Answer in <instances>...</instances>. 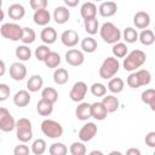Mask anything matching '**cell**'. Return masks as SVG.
Listing matches in <instances>:
<instances>
[{
  "label": "cell",
  "instance_id": "cell-1",
  "mask_svg": "<svg viewBox=\"0 0 155 155\" xmlns=\"http://www.w3.org/2000/svg\"><path fill=\"white\" fill-rule=\"evenodd\" d=\"M147 61V54L142 50H133L127 53L126 58L124 59V69L127 71H133L142 67Z\"/></svg>",
  "mask_w": 155,
  "mask_h": 155
},
{
  "label": "cell",
  "instance_id": "cell-2",
  "mask_svg": "<svg viewBox=\"0 0 155 155\" xmlns=\"http://www.w3.org/2000/svg\"><path fill=\"white\" fill-rule=\"evenodd\" d=\"M99 35L107 44H116L121 39V31L120 29L111 22H105L99 28Z\"/></svg>",
  "mask_w": 155,
  "mask_h": 155
},
{
  "label": "cell",
  "instance_id": "cell-3",
  "mask_svg": "<svg viewBox=\"0 0 155 155\" xmlns=\"http://www.w3.org/2000/svg\"><path fill=\"white\" fill-rule=\"evenodd\" d=\"M119 68H120V63L116 57H107L99 68V76L104 80H110L116 75Z\"/></svg>",
  "mask_w": 155,
  "mask_h": 155
},
{
  "label": "cell",
  "instance_id": "cell-4",
  "mask_svg": "<svg viewBox=\"0 0 155 155\" xmlns=\"http://www.w3.org/2000/svg\"><path fill=\"white\" fill-rule=\"evenodd\" d=\"M16 136L17 139L22 143H27L33 138V130L30 120L25 117H21L16 122Z\"/></svg>",
  "mask_w": 155,
  "mask_h": 155
},
{
  "label": "cell",
  "instance_id": "cell-5",
  "mask_svg": "<svg viewBox=\"0 0 155 155\" xmlns=\"http://www.w3.org/2000/svg\"><path fill=\"white\" fill-rule=\"evenodd\" d=\"M41 132L48 137V138H59L63 134V127L59 122L52 120V119H46L41 122Z\"/></svg>",
  "mask_w": 155,
  "mask_h": 155
},
{
  "label": "cell",
  "instance_id": "cell-6",
  "mask_svg": "<svg viewBox=\"0 0 155 155\" xmlns=\"http://www.w3.org/2000/svg\"><path fill=\"white\" fill-rule=\"evenodd\" d=\"M0 33L2 38L11 40V41H18L22 39L23 35V28L18 25L17 23H4L0 28Z\"/></svg>",
  "mask_w": 155,
  "mask_h": 155
},
{
  "label": "cell",
  "instance_id": "cell-7",
  "mask_svg": "<svg viewBox=\"0 0 155 155\" xmlns=\"http://www.w3.org/2000/svg\"><path fill=\"white\" fill-rule=\"evenodd\" d=\"M16 122L11 113L6 108H0V130L2 132H11L16 128Z\"/></svg>",
  "mask_w": 155,
  "mask_h": 155
},
{
  "label": "cell",
  "instance_id": "cell-8",
  "mask_svg": "<svg viewBox=\"0 0 155 155\" xmlns=\"http://www.w3.org/2000/svg\"><path fill=\"white\" fill-rule=\"evenodd\" d=\"M87 93V85L84 81H78L73 85L70 92H69V97L73 102H81Z\"/></svg>",
  "mask_w": 155,
  "mask_h": 155
},
{
  "label": "cell",
  "instance_id": "cell-9",
  "mask_svg": "<svg viewBox=\"0 0 155 155\" xmlns=\"http://www.w3.org/2000/svg\"><path fill=\"white\" fill-rule=\"evenodd\" d=\"M97 131H98V128H97L96 124L87 121V122L80 128V131H79V138H80V140H82V142H90V140H92V139L96 137Z\"/></svg>",
  "mask_w": 155,
  "mask_h": 155
},
{
  "label": "cell",
  "instance_id": "cell-10",
  "mask_svg": "<svg viewBox=\"0 0 155 155\" xmlns=\"http://www.w3.org/2000/svg\"><path fill=\"white\" fill-rule=\"evenodd\" d=\"M65 62L71 67H80L85 62V56L82 51L71 48V50H68L65 53Z\"/></svg>",
  "mask_w": 155,
  "mask_h": 155
},
{
  "label": "cell",
  "instance_id": "cell-11",
  "mask_svg": "<svg viewBox=\"0 0 155 155\" xmlns=\"http://www.w3.org/2000/svg\"><path fill=\"white\" fill-rule=\"evenodd\" d=\"M10 76L15 81H22L27 76V68L21 62H15L10 65Z\"/></svg>",
  "mask_w": 155,
  "mask_h": 155
},
{
  "label": "cell",
  "instance_id": "cell-12",
  "mask_svg": "<svg viewBox=\"0 0 155 155\" xmlns=\"http://www.w3.org/2000/svg\"><path fill=\"white\" fill-rule=\"evenodd\" d=\"M61 41L67 47H74L79 42V34L73 29H67L61 34Z\"/></svg>",
  "mask_w": 155,
  "mask_h": 155
},
{
  "label": "cell",
  "instance_id": "cell-13",
  "mask_svg": "<svg viewBox=\"0 0 155 155\" xmlns=\"http://www.w3.org/2000/svg\"><path fill=\"white\" fill-rule=\"evenodd\" d=\"M133 23L138 29H147L150 24V16L145 11H138L133 16Z\"/></svg>",
  "mask_w": 155,
  "mask_h": 155
},
{
  "label": "cell",
  "instance_id": "cell-14",
  "mask_svg": "<svg viewBox=\"0 0 155 155\" xmlns=\"http://www.w3.org/2000/svg\"><path fill=\"white\" fill-rule=\"evenodd\" d=\"M75 116L78 117V120L80 121H87L90 117H92V113H91V104L87 102H82L80 103L76 109H75Z\"/></svg>",
  "mask_w": 155,
  "mask_h": 155
},
{
  "label": "cell",
  "instance_id": "cell-15",
  "mask_svg": "<svg viewBox=\"0 0 155 155\" xmlns=\"http://www.w3.org/2000/svg\"><path fill=\"white\" fill-rule=\"evenodd\" d=\"M116 11H117V5L111 0L102 2L98 7V12L102 17H111L116 13Z\"/></svg>",
  "mask_w": 155,
  "mask_h": 155
},
{
  "label": "cell",
  "instance_id": "cell-16",
  "mask_svg": "<svg viewBox=\"0 0 155 155\" xmlns=\"http://www.w3.org/2000/svg\"><path fill=\"white\" fill-rule=\"evenodd\" d=\"M91 113H92V117L98 120V121H102L107 117L108 115V110L105 108V105L102 103V102H94L91 104Z\"/></svg>",
  "mask_w": 155,
  "mask_h": 155
},
{
  "label": "cell",
  "instance_id": "cell-17",
  "mask_svg": "<svg viewBox=\"0 0 155 155\" xmlns=\"http://www.w3.org/2000/svg\"><path fill=\"white\" fill-rule=\"evenodd\" d=\"M70 12L67 6H57L53 11V19L57 24H64L68 22Z\"/></svg>",
  "mask_w": 155,
  "mask_h": 155
},
{
  "label": "cell",
  "instance_id": "cell-18",
  "mask_svg": "<svg viewBox=\"0 0 155 155\" xmlns=\"http://www.w3.org/2000/svg\"><path fill=\"white\" fill-rule=\"evenodd\" d=\"M96 13H97V6L93 4V1L84 2L80 7V15L84 18V21L90 19V18H94Z\"/></svg>",
  "mask_w": 155,
  "mask_h": 155
},
{
  "label": "cell",
  "instance_id": "cell-19",
  "mask_svg": "<svg viewBox=\"0 0 155 155\" xmlns=\"http://www.w3.org/2000/svg\"><path fill=\"white\" fill-rule=\"evenodd\" d=\"M7 13H8V17L13 21H19L24 17L25 15V8L23 5L21 4H12L8 6L7 8Z\"/></svg>",
  "mask_w": 155,
  "mask_h": 155
},
{
  "label": "cell",
  "instance_id": "cell-20",
  "mask_svg": "<svg viewBox=\"0 0 155 155\" xmlns=\"http://www.w3.org/2000/svg\"><path fill=\"white\" fill-rule=\"evenodd\" d=\"M40 39L46 45H51V44L56 42V40H57V31H56V29L52 28V27H45L41 30V33H40Z\"/></svg>",
  "mask_w": 155,
  "mask_h": 155
},
{
  "label": "cell",
  "instance_id": "cell-21",
  "mask_svg": "<svg viewBox=\"0 0 155 155\" xmlns=\"http://www.w3.org/2000/svg\"><path fill=\"white\" fill-rule=\"evenodd\" d=\"M13 103H15V105H17L19 108L27 107L30 103L29 91H27V90H19L18 92H16V94L13 96Z\"/></svg>",
  "mask_w": 155,
  "mask_h": 155
},
{
  "label": "cell",
  "instance_id": "cell-22",
  "mask_svg": "<svg viewBox=\"0 0 155 155\" xmlns=\"http://www.w3.org/2000/svg\"><path fill=\"white\" fill-rule=\"evenodd\" d=\"M33 19H34V23L38 25H47L51 21V15H50L48 10H46V8L38 10L34 12Z\"/></svg>",
  "mask_w": 155,
  "mask_h": 155
},
{
  "label": "cell",
  "instance_id": "cell-23",
  "mask_svg": "<svg viewBox=\"0 0 155 155\" xmlns=\"http://www.w3.org/2000/svg\"><path fill=\"white\" fill-rule=\"evenodd\" d=\"M36 111L41 116H50L53 111V103L41 98L36 104Z\"/></svg>",
  "mask_w": 155,
  "mask_h": 155
},
{
  "label": "cell",
  "instance_id": "cell-24",
  "mask_svg": "<svg viewBox=\"0 0 155 155\" xmlns=\"http://www.w3.org/2000/svg\"><path fill=\"white\" fill-rule=\"evenodd\" d=\"M102 103L105 105L108 113H115L119 109V107H120V102H119L117 97H115L113 94L104 96L103 99H102Z\"/></svg>",
  "mask_w": 155,
  "mask_h": 155
},
{
  "label": "cell",
  "instance_id": "cell-25",
  "mask_svg": "<svg viewBox=\"0 0 155 155\" xmlns=\"http://www.w3.org/2000/svg\"><path fill=\"white\" fill-rule=\"evenodd\" d=\"M44 80L40 75H31L27 82V88L29 92H38L39 90L42 88Z\"/></svg>",
  "mask_w": 155,
  "mask_h": 155
},
{
  "label": "cell",
  "instance_id": "cell-26",
  "mask_svg": "<svg viewBox=\"0 0 155 155\" xmlns=\"http://www.w3.org/2000/svg\"><path fill=\"white\" fill-rule=\"evenodd\" d=\"M124 87H125V82L121 78H111L108 82V90L114 94L122 92Z\"/></svg>",
  "mask_w": 155,
  "mask_h": 155
},
{
  "label": "cell",
  "instance_id": "cell-27",
  "mask_svg": "<svg viewBox=\"0 0 155 155\" xmlns=\"http://www.w3.org/2000/svg\"><path fill=\"white\" fill-rule=\"evenodd\" d=\"M138 40L140 41L142 45L150 46V45H153L155 42V33L153 30H150V29H143L140 31V34H139V39Z\"/></svg>",
  "mask_w": 155,
  "mask_h": 155
},
{
  "label": "cell",
  "instance_id": "cell-28",
  "mask_svg": "<svg viewBox=\"0 0 155 155\" xmlns=\"http://www.w3.org/2000/svg\"><path fill=\"white\" fill-rule=\"evenodd\" d=\"M69 80V73L64 68H57L53 73V81L57 85H64Z\"/></svg>",
  "mask_w": 155,
  "mask_h": 155
},
{
  "label": "cell",
  "instance_id": "cell-29",
  "mask_svg": "<svg viewBox=\"0 0 155 155\" xmlns=\"http://www.w3.org/2000/svg\"><path fill=\"white\" fill-rule=\"evenodd\" d=\"M97 47H98V44L92 36H87V38L82 39V41H81V48L84 52L92 53L97 50Z\"/></svg>",
  "mask_w": 155,
  "mask_h": 155
},
{
  "label": "cell",
  "instance_id": "cell-30",
  "mask_svg": "<svg viewBox=\"0 0 155 155\" xmlns=\"http://www.w3.org/2000/svg\"><path fill=\"white\" fill-rule=\"evenodd\" d=\"M84 27L87 34L90 35H94L97 34V31L99 30V23L97 21V18H90V19H85L84 21Z\"/></svg>",
  "mask_w": 155,
  "mask_h": 155
},
{
  "label": "cell",
  "instance_id": "cell-31",
  "mask_svg": "<svg viewBox=\"0 0 155 155\" xmlns=\"http://www.w3.org/2000/svg\"><path fill=\"white\" fill-rule=\"evenodd\" d=\"M111 51H113L114 57H116V58H124L128 53V47H127L126 44L119 41V42H116V44L113 45V50Z\"/></svg>",
  "mask_w": 155,
  "mask_h": 155
},
{
  "label": "cell",
  "instance_id": "cell-32",
  "mask_svg": "<svg viewBox=\"0 0 155 155\" xmlns=\"http://www.w3.org/2000/svg\"><path fill=\"white\" fill-rule=\"evenodd\" d=\"M41 98L51 102V103H56L58 101V92L56 88L53 87H45L42 91H41Z\"/></svg>",
  "mask_w": 155,
  "mask_h": 155
},
{
  "label": "cell",
  "instance_id": "cell-33",
  "mask_svg": "<svg viewBox=\"0 0 155 155\" xmlns=\"http://www.w3.org/2000/svg\"><path fill=\"white\" fill-rule=\"evenodd\" d=\"M16 57L19 59V61H22V62H25V61H28V59H30V57H31V50L27 46V45H21V46H18L17 48H16Z\"/></svg>",
  "mask_w": 155,
  "mask_h": 155
},
{
  "label": "cell",
  "instance_id": "cell-34",
  "mask_svg": "<svg viewBox=\"0 0 155 155\" xmlns=\"http://www.w3.org/2000/svg\"><path fill=\"white\" fill-rule=\"evenodd\" d=\"M44 63H45V65H46L47 68H51V69L57 68V67L61 64V56H59L57 52L51 51L50 54H48V56L46 57V59L44 61Z\"/></svg>",
  "mask_w": 155,
  "mask_h": 155
},
{
  "label": "cell",
  "instance_id": "cell-35",
  "mask_svg": "<svg viewBox=\"0 0 155 155\" xmlns=\"http://www.w3.org/2000/svg\"><path fill=\"white\" fill-rule=\"evenodd\" d=\"M122 36H124V40L127 42V44H133L136 42L138 39H139V34L137 33V30L132 27H127L124 33H122Z\"/></svg>",
  "mask_w": 155,
  "mask_h": 155
},
{
  "label": "cell",
  "instance_id": "cell-36",
  "mask_svg": "<svg viewBox=\"0 0 155 155\" xmlns=\"http://www.w3.org/2000/svg\"><path fill=\"white\" fill-rule=\"evenodd\" d=\"M47 147H46V142L42 138H38L33 142L31 144V153L35 155H42L46 151Z\"/></svg>",
  "mask_w": 155,
  "mask_h": 155
},
{
  "label": "cell",
  "instance_id": "cell-37",
  "mask_svg": "<svg viewBox=\"0 0 155 155\" xmlns=\"http://www.w3.org/2000/svg\"><path fill=\"white\" fill-rule=\"evenodd\" d=\"M36 39V34L34 31V29L29 28V27H25L23 28V35H22V39L21 41L24 44V45H29V44H33Z\"/></svg>",
  "mask_w": 155,
  "mask_h": 155
},
{
  "label": "cell",
  "instance_id": "cell-38",
  "mask_svg": "<svg viewBox=\"0 0 155 155\" xmlns=\"http://www.w3.org/2000/svg\"><path fill=\"white\" fill-rule=\"evenodd\" d=\"M137 73V76H138V80H139V85L140 86H148L151 81V74L149 70L147 69H139L136 71Z\"/></svg>",
  "mask_w": 155,
  "mask_h": 155
},
{
  "label": "cell",
  "instance_id": "cell-39",
  "mask_svg": "<svg viewBox=\"0 0 155 155\" xmlns=\"http://www.w3.org/2000/svg\"><path fill=\"white\" fill-rule=\"evenodd\" d=\"M50 52H51V50L48 48V46H46V45H40V46H38V47L35 48L34 54H35V58H36L38 61L44 62V61L46 59V57L50 54Z\"/></svg>",
  "mask_w": 155,
  "mask_h": 155
},
{
  "label": "cell",
  "instance_id": "cell-40",
  "mask_svg": "<svg viewBox=\"0 0 155 155\" xmlns=\"http://www.w3.org/2000/svg\"><path fill=\"white\" fill-rule=\"evenodd\" d=\"M48 153L51 155H65L68 153L67 147L63 143H53L51 144V147L48 148Z\"/></svg>",
  "mask_w": 155,
  "mask_h": 155
},
{
  "label": "cell",
  "instance_id": "cell-41",
  "mask_svg": "<svg viewBox=\"0 0 155 155\" xmlns=\"http://www.w3.org/2000/svg\"><path fill=\"white\" fill-rule=\"evenodd\" d=\"M90 90H91V93H92L93 96H96V97H104L105 93H107V87H105V85H103V84H101V82H94V84H92V86L90 87Z\"/></svg>",
  "mask_w": 155,
  "mask_h": 155
},
{
  "label": "cell",
  "instance_id": "cell-42",
  "mask_svg": "<svg viewBox=\"0 0 155 155\" xmlns=\"http://www.w3.org/2000/svg\"><path fill=\"white\" fill-rule=\"evenodd\" d=\"M69 151L71 155H85L86 154V147L82 143V140L81 142H74L70 145Z\"/></svg>",
  "mask_w": 155,
  "mask_h": 155
},
{
  "label": "cell",
  "instance_id": "cell-43",
  "mask_svg": "<svg viewBox=\"0 0 155 155\" xmlns=\"http://www.w3.org/2000/svg\"><path fill=\"white\" fill-rule=\"evenodd\" d=\"M154 98H155V90H154V88H148V90L143 91L142 94H140L142 102L145 103V104H148V105H149V103H150Z\"/></svg>",
  "mask_w": 155,
  "mask_h": 155
},
{
  "label": "cell",
  "instance_id": "cell-44",
  "mask_svg": "<svg viewBox=\"0 0 155 155\" xmlns=\"http://www.w3.org/2000/svg\"><path fill=\"white\" fill-rule=\"evenodd\" d=\"M126 84L131 87V88H138L140 87L139 85V80H138V76H137V73H131L128 76H127V80H126Z\"/></svg>",
  "mask_w": 155,
  "mask_h": 155
},
{
  "label": "cell",
  "instance_id": "cell-45",
  "mask_svg": "<svg viewBox=\"0 0 155 155\" xmlns=\"http://www.w3.org/2000/svg\"><path fill=\"white\" fill-rule=\"evenodd\" d=\"M47 4H48L47 0H30V7L34 11L46 8L47 7Z\"/></svg>",
  "mask_w": 155,
  "mask_h": 155
},
{
  "label": "cell",
  "instance_id": "cell-46",
  "mask_svg": "<svg viewBox=\"0 0 155 155\" xmlns=\"http://www.w3.org/2000/svg\"><path fill=\"white\" fill-rule=\"evenodd\" d=\"M10 87L6 84H0V101L4 102L10 97Z\"/></svg>",
  "mask_w": 155,
  "mask_h": 155
},
{
  "label": "cell",
  "instance_id": "cell-47",
  "mask_svg": "<svg viewBox=\"0 0 155 155\" xmlns=\"http://www.w3.org/2000/svg\"><path fill=\"white\" fill-rule=\"evenodd\" d=\"M29 148L28 145H25L24 143L23 144H19V145H16V148L13 149V154L15 155H27L29 154Z\"/></svg>",
  "mask_w": 155,
  "mask_h": 155
},
{
  "label": "cell",
  "instance_id": "cell-48",
  "mask_svg": "<svg viewBox=\"0 0 155 155\" xmlns=\"http://www.w3.org/2000/svg\"><path fill=\"white\" fill-rule=\"evenodd\" d=\"M144 142H145V144H147L149 148H155V131L148 132L147 136H145Z\"/></svg>",
  "mask_w": 155,
  "mask_h": 155
},
{
  "label": "cell",
  "instance_id": "cell-49",
  "mask_svg": "<svg viewBox=\"0 0 155 155\" xmlns=\"http://www.w3.org/2000/svg\"><path fill=\"white\" fill-rule=\"evenodd\" d=\"M63 1L67 5V7H75L80 2V0H63Z\"/></svg>",
  "mask_w": 155,
  "mask_h": 155
},
{
  "label": "cell",
  "instance_id": "cell-50",
  "mask_svg": "<svg viewBox=\"0 0 155 155\" xmlns=\"http://www.w3.org/2000/svg\"><path fill=\"white\" fill-rule=\"evenodd\" d=\"M127 155H140V150L139 149H136V148H130L127 151H126Z\"/></svg>",
  "mask_w": 155,
  "mask_h": 155
},
{
  "label": "cell",
  "instance_id": "cell-51",
  "mask_svg": "<svg viewBox=\"0 0 155 155\" xmlns=\"http://www.w3.org/2000/svg\"><path fill=\"white\" fill-rule=\"evenodd\" d=\"M0 64H1V71H0V76H4V74H5V62L4 61H1L0 62Z\"/></svg>",
  "mask_w": 155,
  "mask_h": 155
},
{
  "label": "cell",
  "instance_id": "cell-52",
  "mask_svg": "<svg viewBox=\"0 0 155 155\" xmlns=\"http://www.w3.org/2000/svg\"><path fill=\"white\" fill-rule=\"evenodd\" d=\"M149 107H150V109H151L153 111H155V98L149 103Z\"/></svg>",
  "mask_w": 155,
  "mask_h": 155
},
{
  "label": "cell",
  "instance_id": "cell-53",
  "mask_svg": "<svg viewBox=\"0 0 155 155\" xmlns=\"http://www.w3.org/2000/svg\"><path fill=\"white\" fill-rule=\"evenodd\" d=\"M90 154H91V155H94V154H98V155H102L103 153H102V151H99V150H93V151H91Z\"/></svg>",
  "mask_w": 155,
  "mask_h": 155
},
{
  "label": "cell",
  "instance_id": "cell-54",
  "mask_svg": "<svg viewBox=\"0 0 155 155\" xmlns=\"http://www.w3.org/2000/svg\"><path fill=\"white\" fill-rule=\"evenodd\" d=\"M91 1H102V0H91Z\"/></svg>",
  "mask_w": 155,
  "mask_h": 155
},
{
  "label": "cell",
  "instance_id": "cell-55",
  "mask_svg": "<svg viewBox=\"0 0 155 155\" xmlns=\"http://www.w3.org/2000/svg\"><path fill=\"white\" fill-rule=\"evenodd\" d=\"M154 33H155V27H154Z\"/></svg>",
  "mask_w": 155,
  "mask_h": 155
},
{
  "label": "cell",
  "instance_id": "cell-56",
  "mask_svg": "<svg viewBox=\"0 0 155 155\" xmlns=\"http://www.w3.org/2000/svg\"><path fill=\"white\" fill-rule=\"evenodd\" d=\"M154 154H155V150H154Z\"/></svg>",
  "mask_w": 155,
  "mask_h": 155
}]
</instances>
